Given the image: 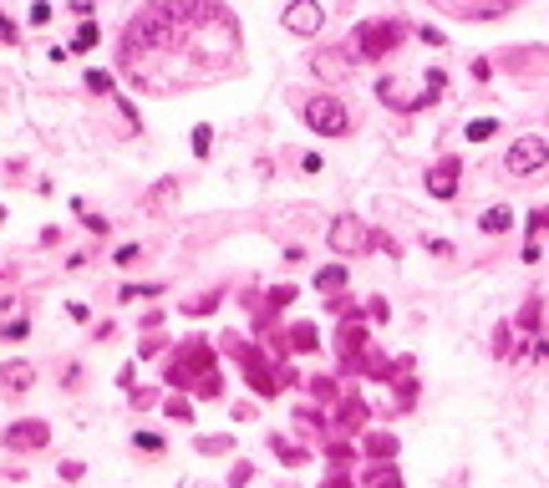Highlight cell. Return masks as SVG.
Listing matches in <instances>:
<instances>
[{
	"mask_svg": "<svg viewBox=\"0 0 549 488\" xmlns=\"http://www.w3.org/2000/svg\"><path fill=\"white\" fill-rule=\"evenodd\" d=\"M478 229H483V234H508V229H514V209H508V203L483 209V214H478Z\"/></svg>",
	"mask_w": 549,
	"mask_h": 488,
	"instance_id": "9",
	"label": "cell"
},
{
	"mask_svg": "<svg viewBox=\"0 0 549 488\" xmlns=\"http://www.w3.org/2000/svg\"><path fill=\"white\" fill-rule=\"evenodd\" d=\"M341 280H346V265H331L316 275V290H341Z\"/></svg>",
	"mask_w": 549,
	"mask_h": 488,
	"instance_id": "15",
	"label": "cell"
},
{
	"mask_svg": "<svg viewBox=\"0 0 549 488\" xmlns=\"http://www.w3.org/2000/svg\"><path fill=\"white\" fill-rule=\"evenodd\" d=\"M417 41H427V46H448V36H442L438 25H422V31H417Z\"/></svg>",
	"mask_w": 549,
	"mask_h": 488,
	"instance_id": "22",
	"label": "cell"
},
{
	"mask_svg": "<svg viewBox=\"0 0 549 488\" xmlns=\"http://www.w3.org/2000/svg\"><path fill=\"white\" fill-rule=\"evenodd\" d=\"M458 184H463V163L458 158H438L433 168H427V194L433 199H453Z\"/></svg>",
	"mask_w": 549,
	"mask_h": 488,
	"instance_id": "8",
	"label": "cell"
},
{
	"mask_svg": "<svg viewBox=\"0 0 549 488\" xmlns=\"http://www.w3.org/2000/svg\"><path fill=\"white\" fill-rule=\"evenodd\" d=\"M0 224H6V209H0Z\"/></svg>",
	"mask_w": 549,
	"mask_h": 488,
	"instance_id": "28",
	"label": "cell"
},
{
	"mask_svg": "<svg viewBox=\"0 0 549 488\" xmlns=\"http://www.w3.org/2000/svg\"><path fill=\"white\" fill-rule=\"evenodd\" d=\"M544 163H549V143H544V137H539V133H524V137H519V143H514V148H508V158H504V168H508V173H514V178H534V173H539V168H544Z\"/></svg>",
	"mask_w": 549,
	"mask_h": 488,
	"instance_id": "4",
	"label": "cell"
},
{
	"mask_svg": "<svg viewBox=\"0 0 549 488\" xmlns=\"http://www.w3.org/2000/svg\"><path fill=\"white\" fill-rule=\"evenodd\" d=\"M31 21H36V25L51 21V5H46V0H36V5H31Z\"/></svg>",
	"mask_w": 549,
	"mask_h": 488,
	"instance_id": "25",
	"label": "cell"
},
{
	"mask_svg": "<svg viewBox=\"0 0 549 488\" xmlns=\"http://www.w3.org/2000/svg\"><path fill=\"white\" fill-rule=\"evenodd\" d=\"M163 412L173 417V422H193V407H189V397H168V402H163Z\"/></svg>",
	"mask_w": 549,
	"mask_h": 488,
	"instance_id": "16",
	"label": "cell"
},
{
	"mask_svg": "<svg viewBox=\"0 0 549 488\" xmlns=\"http://www.w3.org/2000/svg\"><path fill=\"white\" fill-rule=\"evenodd\" d=\"M519 5H529V0H438V10H448L458 21H499Z\"/></svg>",
	"mask_w": 549,
	"mask_h": 488,
	"instance_id": "5",
	"label": "cell"
},
{
	"mask_svg": "<svg viewBox=\"0 0 549 488\" xmlns=\"http://www.w3.org/2000/svg\"><path fill=\"white\" fill-rule=\"evenodd\" d=\"M305 127H310V133H321V137H346V133H351L346 102H336V97H310V102H305Z\"/></svg>",
	"mask_w": 549,
	"mask_h": 488,
	"instance_id": "3",
	"label": "cell"
},
{
	"mask_svg": "<svg viewBox=\"0 0 549 488\" xmlns=\"http://www.w3.org/2000/svg\"><path fill=\"white\" fill-rule=\"evenodd\" d=\"M138 254H142V244H122V249H117V254H112V260H117V265H133V260H138Z\"/></svg>",
	"mask_w": 549,
	"mask_h": 488,
	"instance_id": "24",
	"label": "cell"
},
{
	"mask_svg": "<svg viewBox=\"0 0 549 488\" xmlns=\"http://www.w3.org/2000/svg\"><path fill=\"white\" fill-rule=\"evenodd\" d=\"M102 41V31H97V21H82V31H76V41H72V51H92V46H97Z\"/></svg>",
	"mask_w": 549,
	"mask_h": 488,
	"instance_id": "13",
	"label": "cell"
},
{
	"mask_svg": "<svg viewBox=\"0 0 549 488\" xmlns=\"http://www.w3.org/2000/svg\"><path fill=\"white\" fill-rule=\"evenodd\" d=\"M366 244H372V234H366L361 219H351V214H346V219L331 224V249H336V254H361Z\"/></svg>",
	"mask_w": 549,
	"mask_h": 488,
	"instance_id": "7",
	"label": "cell"
},
{
	"mask_svg": "<svg viewBox=\"0 0 549 488\" xmlns=\"http://www.w3.org/2000/svg\"><path fill=\"white\" fill-rule=\"evenodd\" d=\"M463 133H468V143H488V137L499 133V118H473Z\"/></svg>",
	"mask_w": 549,
	"mask_h": 488,
	"instance_id": "12",
	"label": "cell"
},
{
	"mask_svg": "<svg viewBox=\"0 0 549 488\" xmlns=\"http://www.w3.org/2000/svg\"><path fill=\"white\" fill-rule=\"evenodd\" d=\"M280 21H285V31H290V36H316L321 21H325V10L316 5V0H290Z\"/></svg>",
	"mask_w": 549,
	"mask_h": 488,
	"instance_id": "6",
	"label": "cell"
},
{
	"mask_svg": "<svg viewBox=\"0 0 549 488\" xmlns=\"http://www.w3.org/2000/svg\"><path fill=\"white\" fill-rule=\"evenodd\" d=\"M351 41H356V46H351V56L376 61V56H387V51L402 46V21H366V25H356Z\"/></svg>",
	"mask_w": 549,
	"mask_h": 488,
	"instance_id": "2",
	"label": "cell"
},
{
	"mask_svg": "<svg viewBox=\"0 0 549 488\" xmlns=\"http://www.w3.org/2000/svg\"><path fill=\"white\" fill-rule=\"evenodd\" d=\"M229 447H234V438H199V453H208V458L229 453Z\"/></svg>",
	"mask_w": 549,
	"mask_h": 488,
	"instance_id": "20",
	"label": "cell"
},
{
	"mask_svg": "<svg viewBox=\"0 0 549 488\" xmlns=\"http://www.w3.org/2000/svg\"><path fill=\"white\" fill-rule=\"evenodd\" d=\"M208 148H214V127L199 122L193 127V158H208Z\"/></svg>",
	"mask_w": 549,
	"mask_h": 488,
	"instance_id": "14",
	"label": "cell"
},
{
	"mask_svg": "<svg viewBox=\"0 0 549 488\" xmlns=\"http://www.w3.org/2000/svg\"><path fill=\"white\" fill-rule=\"evenodd\" d=\"M0 336H6V341H25V336H31V320H6Z\"/></svg>",
	"mask_w": 549,
	"mask_h": 488,
	"instance_id": "18",
	"label": "cell"
},
{
	"mask_svg": "<svg viewBox=\"0 0 549 488\" xmlns=\"http://www.w3.org/2000/svg\"><path fill=\"white\" fill-rule=\"evenodd\" d=\"M67 315H72V320H92V311H87L82 300H72V305H67Z\"/></svg>",
	"mask_w": 549,
	"mask_h": 488,
	"instance_id": "27",
	"label": "cell"
},
{
	"mask_svg": "<svg viewBox=\"0 0 549 488\" xmlns=\"http://www.w3.org/2000/svg\"><path fill=\"white\" fill-rule=\"evenodd\" d=\"M16 443H46V428H41V422H25V428H10V432H6V447H16Z\"/></svg>",
	"mask_w": 549,
	"mask_h": 488,
	"instance_id": "11",
	"label": "cell"
},
{
	"mask_svg": "<svg viewBox=\"0 0 549 488\" xmlns=\"http://www.w3.org/2000/svg\"><path fill=\"white\" fill-rule=\"evenodd\" d=\"M544 229H549V203H544V209H534V219H529V239H539Z\"/></svg>",
	"mask_w": 549,
	"mask_h": 488,
	"instance_id": "21",
	"label": "cell"
},
{
	"mask_svg": "<svg viewBox=\"0 0 549 488\" xmlns=\"http://www.w3.org/2000/svg\"><path fill=\"white\" fill-rule=\"evenodd\" d=\"M133 447H138V453H148V458H158L168 443L158 438V432H138V438H133Z\"/></svg>",
	"mask_w": 549,
	"mask_h": 488,
	"instance_id": "17",
	"label": "cell"
},
{
	"mask_svg": "<svg viewBox=\"0 0 549 488\" xmlns=\"http://www.w3.org/2000/svg\"><path fill=\"white\" fill-rule=\"evenodd\" d=\"M295 346H305V351H310V346H316V331H310V326H300V331H295Z\"/></svg>",
	"mask_w": 549,
	"mask_h": 488,
	"instance_id": "26",
	"label": "cell"
},
{
	"mask_svg": "<svg viewBox=\"0 0 549 488\" xmlns=\"http://www.w3.org/2000/svg\"><path fill=\"white\" fill-rule=\"evenodd\" d=\"M244 67L239 21L219 0H153L122 31V71L138 92L168 97Z\"/></svg>",
	"mask_w": 549,
	"mask_h": 488,
	"instance_id": "1",
	"label": "cell"
},
{
	"mask_svg": "<svg viewBox=\"0 0 549 488\" xmlns=\"http://www.w3.org/2000/svg\"><path fill=\"white\" fill-rule=\"evenodd\" d=\"M82 82H87V92H102V97L112 92V76H107V71H87Z\"/></svg>",
	"mask_w": 549,
	"mask_h": 488,
	"instance_id": "19",
	"label": "cell"
},
{
	"mask_svg": "<svg viewBox=\"0 0 549 488\" xmlns=\"http://www.w3.org/2000/svg\"><path fill=\"white\" fill-rule=\"evenodd\" d=\"M31 381H36V371L25 366V362H10L6 371H0V387H6V392H25Z\"/></svg>",
	"mask_w": 549,
	"mask_h": 488,
	"instance_id": "10",
	"label": "cell"
},
{
	"mask_svg": "<svg viewBox=\"0 0 549 488\" xmlns=\"http://www.w3.org/2000/svg\"><path fill=\"white\" fill-rule=\"evenodd\" d=\"M0 41H6V46H16V41H21V31H16V21H6V16H0Z\"/></svg>",
	"mask_w": 549,
	"mask_h": 488,
	"instance_id": "23",
	"label": "cell"
}]
</instances>
